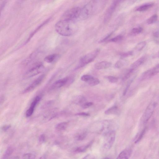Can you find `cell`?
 Returning <instances> with one entry per match:
<instances>
[{
  "instance_id": "obj_40",
  "label": "cell",
  "mask_w": 159,
  "mask_h": 159,
  "mask_svg": "<svg viewBox=\"0 0 159 159\" xmlns=\"http://www.w3.org/2000/svg\"><path fill=\"white\" fill-rule=\"evenodd\" d=\"M112 33H111L108 35L106 37H105L102 40H101L99 41V43H102L103 42H104L106 40H107L111 35L112 34Z\"/></svg>"
},
{
  "instance_id": "obj_12",
  "label": "cell",
  "mask_w": 159,
  "mask_h": 159,
  "mask_svg": "<svg viewBox=\"0 0 159 159\" xmlns=\"http://www.w3.org/2000/svg\"><path fill=\"white\" fill-rule=\"evenodd\" d=\"M130 149H126L121 152L118 156L117 159H128L131 153Z\"/></svg>"
},
{
  "instance_id": "obj_27",
  "label": "cell",
  "mask_w": 159,
  "mask_h": 159,
  "mask_svg": "<svg viewBox=\"0 0 159 159\" xmlns=\"http://www.w3.org/2000/svg\"><path fill=\"white\" fill-rule=\"evenodd\" d=\"M35 155L33 153H26L22 156V158L24 159H34L35 158Z\"/></svg>"
},
{
  "instance_id": "obj_22",
  "label": "cell",
  "mask_w": 159,
  "mask_h": 159,
  "mask_svg": "<svg viewBox=\"0 0 159 159\" xmlns=\"http://www.w3.org/2000/svg\"><path fill=\"white\" fill-rule=\"evenodd\" d=\"M100 82V80L98 79L93 76L87 83L89 85L93 86L98 85Z\"/></svg>"
},
{
  "instance_id": "obj_13",
  "label": "cell",
  "mask_w": 159,
  "mask_h": 159,
  "mask_svg": "<svg viewBox=\"0 0 159 159\" xmlns=\"http://www.w3.org/2000/svg\"><path fill=\"white\" fill-rule=\"evenodd\" d=\"M154 5V3L152 2L146 3L139 6L136 9V11H144L152 7Z\"/></svg>"
},
{
  "instance_id": "obj_32",
  "label": "cell",
  "mask_w": 159,
  "mask_h": 159,
  "mask_svg": "<svg viewBox=\"0 0 159 159\" xmlns=\"http://www.w3.org/2000/svg\"><path fill=\"white\" fill-rule=\"evenodd\" d=\"M151 69L153 76L159 73V64Z\"/></svg>"
},
{
  "instance_id": "obj_4",
  "label": "cell",
  "mask_w": 159,
  "mask_h": 159,
  "mask_svg": "<svg viewBox=\"0 0 159 159\" xmlns=\"http://www.w3.org/2000/svg\"><path fill=\"white\" fill-rule=\"evenodd\" d=\"M81 10V9L78 7L71 8L64 12L61 19L75 20L79 18Z\"/></svg>"
},
{
  "instance_id": "obj_14",
  "label": "cell",
  "mask_w": 159,
  "mask_h": 159,
  "mask_svg": "<svg viewBox=\"0 0 159 159\" xmlns=\"http://www.w3.org/2000/svg\"><path fill=\"white\" fill-rule=\"evenodd\" d=\"M74 102L77 104L80 105L81 106L86 102V98L82 96H78L75 97Z\"/></svg>"
},
{
  "instance_id": "obj_43",
  "label": "cell",
  "mask_w": 159,
  "mask_h": 159,
  "mask_svg": "<svg viewBox=\"0 0 159 159\" xmlns=\"http://www.w3.org/2000/svg\"><path fill=\"white\" fill-rule=\"evenodd\" d=\"M119 1H120V0H119Z\"/></svg>"
},
{
  "instance_id": "obj_6",
  "label": "cell",
  "mask_w": 159,
  "mask_h": 159,
  "mask_svg": "<svg viewBox=\"0 0 159 159\" xmlns=\"http://www.w3.org/2000/svg\"><path fill=\"white\" fill-rule=\"evenodd\" d=\"M44 69V66L42 63H36L26 73L25 76L29 78L35 76L41 72Z\"/></svg>"
},
{
  "instance_id": "obj_10",
  "label": "cell",
  "mask_w": 159,
  "mask_h": 159,
  "mask_svg": "<svg viewBox=\"0 0 159 159\" xmlns=\"http://www.w3.org/2000/svg\"><path fill=\"white\" fill-rule=\"evenodd\" d=\"M111 63L110 62L102 61L95 63L94 66L96 69L102 70L109 68L111 66Z\"/></svg>"
},
{
  "instance_id": "obj_2",
  "label": "cell",
  "mask_w": 159,
  "mask_h": 159,
  "mask_svg": "<svg viewBox=\"0 0 159 159\" xmlns=\"http://www.w3.org/2000/svg\"><path fill=\"white\" fill-rule=\"evenodd\" d=\"M96 8V4L94 0L90 1L81 10L79 18L84 20L90 17L94 12Z\"/></svg>"
},
{
  "instance_id": "obj_30",
  "label": "cell",
  "mask_w": 159,
  "mask_h": 159,
  "mask_svg": "<svg viewBox=\"0 0 159 159\" xmlns=\"http://www.w3.org/2000/svg\"><path fill=\"white\" fill-rule=\"evenodd\" d=\"M109 81L111 83H115L117 82L118 78L115 76H108L106 77Z\"/></svg>"
},
{
  "instance_id": "obj_20",
  "label": "cell",
  "mask_w": 159,
  "mask_h": 159,
  "mask_svg": "<svg viewBox=\"0 0 159 159\" xmlns=\"http://www.w3.org/2000/svg\"><path fill=\"white\" fill-rule=\"evenodd\" d=\"M92 144L91 142L86 145L80 147L76 148L74 152H75L80 153L85 152Z\"/></svg>"
},
{
  "instance_id": "obj_16",
  "label": "cell",
  "mask_w": 159,
  "mask_h": 159,
  "mask_svg": "<svg viewBox=\"0 0 159 159\" xmlns=\"http://www.w3.org/2000/svg\"><path fill=\"white\" fill-rule=\"evenodd\" d=\"M119 110L118 107L115 106H112L105 111V113L106 115L117 114L118 113Z\"/></svg>"
},
{
  "instance_id": "obj_24",
  "label": "cell",
  "mask_w": 159,
  "mask_h": 159,
  "mask_svg": "<svg viewBox=\"0 0 159 159\" xmlns=\"http://www.w3.org/2000/svg\"><path fill=\"white\" fill-rule=\"evenodd\" d=\"M87 133L86 131H82L78 133L76 136V139L77 140L80 141L84 139L86 137Z\"/></svg>"
},
{
  "instance_id": "obj_35",
  "label": "cell",
  "mask_w": 159,
  "mask_h": 159,
  "mask_svg": "<svg viewBox=\"0 0 159 159\" xmlns=\"http://www.w3.org/2000/svg\"><path fill=\"white\" fill-rule=\"evenodd\" d=\"M123 63L121 61H118L115 64V67L117 68H121L123 66Z\"/></svg>"
},
{
  "instance_id": "obj_31",
  "label": "cell",
  "mask_w": 159,
  "mask_h": 159,
  "mask_svg": "<svg viewBox=\"0 0 159 159\" xmlns=\"http://www.w3.org/2000/svg\"><path fill=\"white\" fill-rule=\"evenodd\" d=\"M123 38V36L122 35H119L111 39L110 41L112 42H117L121 40Z\"/></svg>"
},
{
  "instance_id": "obj_11",
  "label": "cell",
  "mask_w": 159,
  "mask_h": 159,
  "mask_svg": "<svg viewBox=\"0 0 159 159\" xmlns=\"http://www.w3.org/2000/svg\"><path fill=\"white\" fill-rule=\"evenodd\" d=\"M155 103L152 104L148 107L144 115V122H146L151 117L155 107Z\"/></svg>"
},
{
  "instance_id": "obj_29",
  "label": "cell",
  "mask_w": 159,
  "mask_h": 159,
  "mask_svg": "<svg viewBox=\"0 0 159 159\" xmlns=\"http://www.w3.org/2000/svg\"><path fill=\"white\" fill-rule=\"evenodd\" d=\"M143 30L141 27H137L133 28L132 30V33L134 34H138L141 33Z\"/></svg>"
},
{
  "instance_id": "obj_25",
  "label": "cell",
  "mask_w": 159,
  "mask_h": 159,
  "mask_svg": "<svg viewBox=\"0 0 159 159\" xmlns=\"http://www.w3.org/2000/svg\"><path fill=\"white\" fill-rule=\"evenodd\" d=\"M134 70L131 68L128 70L124 75L123 78V80L124 81L128 79L133 72Z\"/></svg>"
},
{
  "instance_id": "obj_36",
  "label": "cell",
  "mask_w": 159,
  "mask_h": 159,
  "mask_svg": "<svg viewBox=\"0 0 159 159\" xmlns=\"http://www.w3.org/2000/svg\"><path fill=\"white\" fill-rule=\"evenodd\" d=\"M93 105V103L92 102H86L82 105L81 107L84 109H85Z\"/></svg>"
},
{
  "instance_id": "obj_41",
  "label": "cell",
  "mask_w": 159,
  "mask_h": 159,
  "mask_svg": "<svg viewBox=\"0 0 159 159\" xmlns=\"http://www.w3.org/2000/svg\"><path fill=\"white\" fill-rule=\"evenodd\" d=\"M153 34L155 37H157L159 36V33L158 31H156Z\"/></svg>"
},
{
  "instance_id": "obj_39",
  "label": "cell",
  "mask_w": 159,
  "mask_h": 159,
  "mask_svg": "<svg viewBox=\"0 0 159 159\" xmlns=\"http://www.w3.org/2000/svg\"><path fill=\"white\" fill-rule=\"evenodd\" d=\"M75 115L79 116H89V114L87 113L82 112L78 113L76 114Z\"/></svg>"
},
{
  "instance_id": "obj_15",
  "label": "cell",
  "mask_w": 159,
  "mask_h": 159,
  "mask_svg": "<svg viewBox=\"0 0 159 159\" xmlns=\"http://www.w3.org/2000/svg\"><path fill=\"white\" fill-rule=\"evenodd\" d=\"M145 59V57H144L140 58L131 65V68L134 70L142 64L144 62Z\"/></svg>"
},
{
  "instance_id": "obj_7",
  "label": "cell",
  "mask_w": 159,
  "mask_h": 159,
  "mask_svg": "<svg viewBox=\"0 0 159 159\" xmlns=\"http://www.w3.org/2000/svg\"><path fill=\"white\" fill-rule=\"evenodd\" d=\"M45 76V75L44 74L39 76L24 90L23 93H26L34 90L41 84Z\"/></svg>"
},
{
  "instance_id": "obj_8",
  "label": "cell",
  "mask_w": 159,
  "mask_h": 159,
  "mask_svg": "<svg viewBox=\"0 0 159 159\" xmlns=\"http://www.w3.org/2000/svg\"><path fill=\"white\" fill-rule=\"evenodd\" d=\"M41 98V97L39 95L35 97L31 103L29 108L26 112L25 115L27 117H30L32 115L34 111V108L40 100Z\"/></svg>"
},
{
  "instance_id": "obj_9",
  "label": "cell",
  "mask_w": 159,
  "mask_h": 159,
  "mask_svg": "<svg viewBox=\"0 0 159 159\" xmlns=\"http://www.w3.org/2000/svg\"><path fill=\"white\" fill-rule=\"evenodd\" d=\"M69 78L66 77L59 79L54 82L51 85V89L60 88L65 85L68 82Z\"/></svg>"
},
{
  "instance_id": "obj_26",
  "label": "cell",
  "mask_w": 159,
  "mask_h": 159,
  "mask_svg": "<svg viewBox=\"0 0 159 159\" xmlns=\"http://www.w3.org/2000/svg\"><path fill=\"white\" fill-rule=\"evenodd\" d=\"M146 44V43L144 41L140 42L137 45L135 49L138 51H140L145 47Z\"/></svg>"
},
{
  "instance_id": "obj_21",
  "label": "cell",
  "mask_w": 159,
  "mask_h": 159,
  "mask_svg": "<svg viewBox=\"0 0 159 159\" xmlns=\"http://www.w3.org/2000/svg\"><path fill=\"white\" fill-rule=\"evenodd\" d=\"M13 148L11 146L9 147L6 150L2 157V159H7L13 153Z\"/></svg>"
},
{
  "instance_id": "obj_5",
  "label": "cell",
  "mask_w": 159,
  "mask_h": 159,
  "mask_svg": "<svg viewBox=\"0 0 159 159\" xmlns=\"http://www.w3.org/2000/svg\"><path fill=\"white\" fill-rule=\"evenodd\" d=\"M115 132L111 130L104 133L103 147L106 149H110L112 146L115 138Z\"/></svg>"
},
{
  "instance_id": "obj_38",
  "label": "cell",
  "mask_w": 159,
  "mask_h": 159,
  "mask_svg": "<svg viewBox=\"0 0 159 159\" xmlns=\"http://www.w3.org/2000/svg\"><path fill=\"white\" fill-rule=\"evenodd\" d=\"M11 126L10 125H4L2 127V129L3 131L5 132L10 128Z\"/></svg>"
},
{
  "instance_id": "obj_42",
  "label": "cell",
  "mask_w": 159,
  "mask_h": 159,
  "mask_svg": "<svg viewBox=\"0 0 159 159\" xmlns=\"http://www.w3.org/2000/svg\"><path fill=\"white\" fill-rule=\"evenodd\" d=\"M155 56H156L157 57H159V52L157 53L156 55H155Z\"/></svg>"
},
{
  "instance_id": "obj_18",
  "label": "cell",
  "mask_w": 159,
  "mask_h": 159,
  "mask_svg": "<svg viewBox=\"0 0 159 159\" xmlns=\"http://www.w3.org/2000/svg\"><path fill=\"white\" fill-rule=\"evenodd\" d=\"M68 122H63L59 123L57 124L55 126V129L57 131H62L65 130L67 128Z\"/></svg>"
},
{
  "instance_id": "obj_17",
  "label": "cell",
  "mask_w": 159,
  "mask_h": 159,
  "mask_svg": "<svg viewBox=\"0 0 159 159\" xmlns=\"http://www.w3.org/2000/svg\"><path fill=\"white\" fill-rule=\"evenodd\" d=\"M59 57V55L57 54H53L48 55L46 57L44 60L48 63H52Z\"/></svg>"
},
{
  "instance_id": "obj_37",
  "label": "cell",
  "mask_w": 159,
  "mask_h": 159,
  "mask_svg": "<svg viewBox=\"0 0 159 159\" xmlns=\"http://www.w3.org/2000/svg\"><path fill=\"white\" fill-rule=\"evenodd\" d=\"M146 129H144L140 134V135L139 136L138 138L136 140V141L135 142V143H137L138 142H139L140 140L142 138V137H143L144 134L145 133V132Z\"/></svg>"
},
{
  "instance_id": "obj_28",
  "label": "cell",
  "mask_w": 159,
  "mask_h": 159,
  "mask_svg": "<svg viewBox=\"0 0 159 159\" xmlns=\"http://www.w3.org/2000/svg\"><path fill=\"white\" fill-rule=\"evenodd\" d=\"M92 77L90 75H84L81 77V79L82 81L87 83Z\"/></svg>"
},
{
  "instance_id": "obj_1",
  "label": "cell",
  "mask_w": 159,
  "mask_h": 159,
  "mask_svg": "<svg viewBox=\"0 0 159 159\" xmlns=\"http://www.w3.org/2000/svg\"><path fill=\"white\" fill-rule=\"evenodd\" d=\"M55 29L59 34L63 36H69L76 32L77 25L75 20L61 19L55 24Z\"/></svg>"
},
{
  "instance_id": "obj_23",
  "label": "cell",
  "mask_w": 159,
  "mask_h": 159,
  "mask_svg": "<svg viewBox=\"0 0 159 159\" xmlns=\"http://www.w3.org/2000/svg\"><path fill=\"white\" fill-rule=\"evenodd\" d=\"M157 19L158 16L156 14H154L148 19L147 23L148 24H153L157 21Z\"/></svg>"
},
{
  "instance_id": "obj_19",
  "label": "cell",
  "mask_w": 159,
  "mask_h": 159,
  "mask_svg": "<svg viewBox=\"0 0 159 159\" xmlns=\"http://www.w3.org/2000/svg\"><path fill=\"white\" fill-rule=\"evenodd\" d=\"M50 18L46 20L45 21H44L30 35L29 37L27 39V40L26 41V43H27L28 41H29L32 37L38 31H39L40 29L44 25L46 24L48 22H49V20H50Z\"/></svg>"
},
{
  "instance_id": "obj_3",
  "label": "cell",
  "mask_w": 159,
  "mask_h": 159,
  "mask_svg": "<svg viewBox=\"0 0 159 159\" xmlns=\"http://www.w3.org/2000/svg\"><path fill=\"white\" fill-rule=\"evenodd\" d=\"M100 49L97 48L82 57L79 61V64L76 69L82 67L86 65L93 61L99 53Z\"/></svg>"
},
{
  "instance_id": "obj_34",
  "label": "cell",
  "mask_w": 159,
  "mask_h": 159,
  "mask_svg": "<svg viewBox=\"0 0 159 159\" xmlns=\"http://www.w3.org/2000/svg\"><path fill=\"white\" fill-rule=\"evenodd\" d=\"M133 54V52L132 51H129L128 52H125V53H121L120 54V55L121 57H126L128 56L132 55Z\"/></svg>"
},
{
  "instance_id": "obj_33",
  "label": "cell",
  "mask_w": 159,
  "mask_h": 159,
  "mask_svg": "<svg viewBox=\"0 0 159 159\" xmlns=\"http://www.w3.org/2000/svg\"><path fill=\"white\" fill-rule=\"evenodd\" d=\"M46 139L45 135L44 134H41L39 137V141L40 143H43L45 141Z\"/></svg>"
}]
</instances>
